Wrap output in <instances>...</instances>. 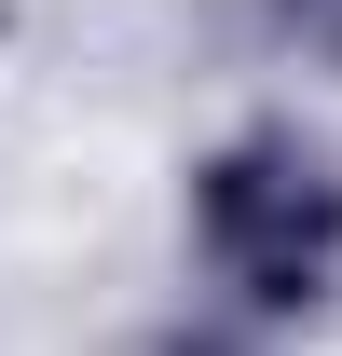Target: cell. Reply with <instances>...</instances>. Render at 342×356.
<instances>
[{
  "instance_id": "7a4b0ae2",
  "label": "cell",
  "mask_w": 342,
  "mask_h": 356,
  "mask_svg": "<svg viewBox=\"0 0 342 356\" xmlns=\"http://www.w3.org/2000/svg\"><path fill=\"white\" fill-rule=\"evenodd\" d=\"M288 28H301L315 55H342V0H288Z\"/></svg>"
},
{
  "instance_id": "6da1fadb",
  "label": "cell",
  "mask_w": 342,
  "mask_h": 356,
  "mask_svg": "<svg viewBox=\"0 0 342 356\" xmlns=\"http://www.w3.org/2000/svg\"><path fill=\"white\" fill-rule=\"evenodd\" d=\"M206 247H219V274L233 288H260V302H301L315 274H329V247H342V192L315 165H288V151H233V165H206Z\"/></svg>"
}]
</instances>
